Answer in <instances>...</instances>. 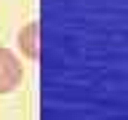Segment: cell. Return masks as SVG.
Returning <instances> with one entry per match:
<instances>
[{
	"instance_id": "7a4b0ae2",
	"label": "cell",
	"mask_w": 128,
	"mask_h": 120,
	"mask_svg": "<svg viewBox=\"0 0 128 120\" xmlns=\"http://www.w3.org/2000/svg\"><path fill=\"white\" fill-rule=\"evenodd\" d=\"M38 22H27L19 30V35H16V40H19V48H22V54L30 59V62H35L38 59Z\"/></svg>"
},
{
	"instance_id": "6da1fadb",
	"label": "cell",
	"mask_w": 128,
	"mask_h": 120,
	"mask_svg": "<svg viewBox=\"0 0 128 120\" xmlns=\"http://www.w3.org/2000/svg\"><path fill=\"white\" fill-rule=\"evenodd\" d=\"M24 80V67L19 62V56L11 48L0 46V94H11L22 86Z\"/></svg>"
}]
</instances>
